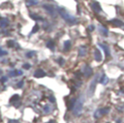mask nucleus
<instances>
[{
  "mask_svg": "<svg viewBox=\"0 0 124 123\" xmlns=\"http://www.w3.org/2000/svg\"><path fill=\"white\" fill-rule=\"evenodd\" d=\"M30 17L33 19V20H42L43 19L42 18H40V17H37L36 15H30Z\"/></svg>",
  "mask_w": 124,
  "mask_h": 123,
  "instance_id": "obj_20",
  "label": "nucleus"
},
{
  "mask_svg": "<svg viewBox=\"0 0 124 123\" xmlns=\"http://www.w3.org/2000/svg\"><path fill=\"white\" fill-rule=\"evenodd\" d=\"M97 79H98V76H96L94 78V80L91 83V85H90V91H93V90H94L95 85H96V83H97Z\"/></svg>",
  "mask_w": 124,
  "mask_h": 123,
  "instance_id": "obj_11",
  "label": "nucleus"
},
{
  "mask_svg": "<svg viewBox=\"0 0 124 123\" xmlns=\"http://www.w3.org/2000/svg\"><path fill=\"white\" fill-rule=\"evenodd\" d=\"M44 8L46 10H48L51 14H53V11H54V8H52V7H51V6H47V5H45L44 6Z\"/></svg>",
  "mask_w": 124,
  "mask_h": 123,
  "instance_id": "obj_18",
  "label": "nucleus"
},
{
  "mask_svg": "<svg viewBox=\"0 0 124 123\" xmlns=\"http://www.w3.org/2000/svg\"><path fill=\"white\" fill-rule=\"evenodd\" d=\"M49 99H51V102H54V101H55V99H54L53 97H51V98H49Z\"/></svg>",
  "mask_w": 124,
  "mask_h": 123,
  "instance_id": "obj_31",
  "label": "nucleus"
},
{
  "mask_svg": "<svg viewBox=\"0 0 124 123\" xmlns=\"http://www.w3.org/2000/svg\"><path fill=\"white\" fill-rule=\"evenodd\" d=\"M8 24H9V21L7 19H0V27L5 28L8 26Z\"/></svg>",
  "mask_w": 124,
  "mask_h": 123,
  "instance_id": "obj_8",
  "label": "nucleus"
},
{
  "mask_svg": "<svg viewBox=\"0 0 124 123\" xmlns=\"http://www.w3.org/2000/svg\"><path fill=\"white\" fill-rule=\"evenodd\" d=\"M23 68H24V69H29V68H30V65H29V64H24V65H23Z\"/></svg>",
  "mask_w": 124,
  "mask_h": 123,
  "instance_id": "obj_26",
  "label": "nucleus"
},
{
  "mask_svg": "<svg viewBox=\"0 0 124 123\" xmlns=\"http://www.w3.org/2000/svg\"><path fill=\"white\" fill-rule=\"evenodd\" d=\"M79 53H80V56H84L86 53V48H85V47H80V50H79Z\"/></svg>",
  "mask_w": 124,
  "mask_h": 123,
  "instance_id": "obj_13",
  "label": "nucleus"
},
{
  "mask_svg": "<svg viewBox=\"0 0 124 123\" xmlns=\"http://www.w3.org/2000/svg\"><path fill=\"white\" fill-rule=\"evenodd\" d=\"M111 23H112L114 26H117V27L121 26L122 24H123V22L120 21V20H111Z\"/></svg>",
  "mask_w": 124,
  "mask_h": 123,
  "instance_id": "obj_10",
  "label": "nucleus"
},
{
  "mask_svg": "<svg viewBox=\"0 0 124 123\" xmlns=\"http://www.w3.org/2000/svg\"><path fill=\"white\" fill-rule=\"evenodd\" d=\"M38 30H39V25H38V24H36V25H35L34 27H33L31 33H32V34H33V33H36V32H37Z\"/></svg>",
  "mask_w": 124,
  "mask_h": 123,
  "instance_id": "obj_21",
  "label": "nucleus"
},
{
  "mask_svg": "<svg viewBox=\"0 0 124 123\" xmlns=\"http://www.w3.org/2000/svg\"><path fill=\"white\" fill-rule=\"evenodd\" d=\"M34 53H35L34 52H28V53L26 54V56H27V57H32L33 55H34Z\"/></svg>",
  "mask_w": 124,
  "mask_h": 123,
  "instance_id": "obj_25",
  "label": "nucleus"
},
{
  "mask_svg": "<svg viewBox=\"0 0 124 123\" xmlns=\"http://www.w3.org/2000/svg\"><path fill=\"white\" fill-rule=\"evenodd\" d=\"M71 48V42L70 41H66L64 43V51H69Z\"/></svg>",
  "mask_w": 124,
  "mask_h": 123,
  "instance_id": "obj_14",
  "label": "nucleus"
},
{
  "mask_svg": "<svg viewBox=\"0 0 124 123\" xmlns=\"http://www.w3.org/2000/svg\"><path fill=\"white\" fill-rule=\"evenodd\" d=\"M45 76H46V73H45V71L42 70V69H38V70H36V72L34 73V77H35V78H38V79L43 78V77H45Z\"/></svg>",
  "mask_w": 124,
  "mask_h": 123,
  "instance_id": "obj_4",
  "label": "nucleus"
},
{
  "mask_svg": "<svg viewBox=\"0 0 124 123\" xmlns=\"http://www.w3.org/2000/svg\"><path fill=\"white\" fill-rule=\"evenodd\" d=\"M100 31H101V33H102L104 36H107V35H108V30H107L104 26H100Z\"/></svg>",
  "mask_w": 124,
  "mask_h": 123,
  "instance_id": "obj_16",
  "label": "nucleus"
},
{
  "mask_svg": "<svg viewBox=\"0 0 124 123\" xmlns=\"http://www.w3.org/2000/svg\"><path fill=\"white\" fill-rule=\"evenodd\" d=\"M91 8H92V10L95 11L96 13L101 12V6L98 2H92L91 3Z\"/></svg>",
  "mask_w": 124,
  "mask_h": 123,
  "instance_id": "obj_5",
  "label": "nucleus"
},
{
  "mask_svg": "<svg viewBox=\"0 0 124 123\" xmlns=\"http://www.w3.org/2000/svg\"><path fill=\"white\" fill-rule=\"evenodd\" d=\"M108 79H108V78H107V77H106V76L104 75V76H103V77L101 78V80H100V81H101V83L105 84V83H107V81H108Z\"/></svg>",
  "mask_w": 124,
  "mask_h": 123,
  "instance_id": "obj_19",
  "label": "nucleus"
},
{
  "mask_svg": "<svg viewBox=\"0 0 124 123\" xmlns=\"http://www.w3.org/2000/svg\"><path fill=\"white\" fill-rule=\"evenodd\" d=\"M7 45L9 46L10 48H12V47L15 45V42H14V41H8V42H7Z\"/></svg>",
  "mask_w": 124,
  "mask_h": 123,
  "instance_id": "obj_23",
  "label": "nucleus"
},
{
  "mask_svg": "<svg viewBox=\"0 0 124 123\" xmlns=\"http://www.w3.org/2000/svg\"><path fill=\"white\" fill-rule=\"evenodd\" d=\"M22 84H23V81H20V83H18V87H21V86H22Z\"/></svg>",
  "mask_w": 124,
  "mask_h": 123,
  "instance_id": "obj_29",
  "label": "nucleus"
},
{
  "mask_svg": "<svg viewBox=\"0 0 124 123\" xmlns=\"http://www.w3.org/2000/svg\"><path fill=\"white\" fill-rule=\"evenodd\" d=\"M84 76H85L86 78L90 77V76L92 75V69L90 68L89 66H85L84 69Z\"/></svg>",
  "mask_w": 124,
  "mask_h": 123,
  "instance_id": "obj_6",
  "label": "nucleus"
},
{
  "mask_svg": "<svg viewBox=\"0 0 124 123\" xmlns=\"http://www.w3.org/2000/svg\"><path fill=\"white\" fill-rule=\"evenodd\" d=\"M82 107H84V97H80L75 103V106H74V108H73L74 115H76V116L80 115L82 111Z\"/></svg>",
  "mask_w": 124,
  "mask_h": 123,
  "instance_id": "obj_1",
  "label": "nucleus"
},
{
  "mask_svg": "<svg viewBox=\"0 0 124 123\" xmlns=\"http://www.w3.org/2000/svg\"><path fill=\"white\" fill-rule=\"evenodd\" d=\"M8 123H20L18 120H9L8 121Z\"/></svg>",
  "mask_w": 124,
  "mask_h": 123,
  "instance_id": "obj_27",
  "label": "nucleus"
},
{
  "mask_svg": "<svg viewBox=\"0 0 124 123\" xmlns=\"http://www.w3.org/2000/svg\"><path fill=\"white\" fill-rule=\"evenodd\" d=\"M100 47L104 50L106 55H107V56H109V55H110V50H109V48L107 47V46H104V45H100Z\"/></svg>",
  "mask_w": 124,
  "mask_h": 123,
  "instance_id": "obj_15",
  "label": "nucleus"
},
{
  "mask_svg": "<svg viewBox=\"0 0 124 123\" xmlns=\"http://www.w3.org/2000/svg\"><path fill=\"white\" fill-rule=\"evenodd\" d=\"M94 58L96 61H101L102 60V54H101V52L99 50H95L94 52Z\"/></svg>",
  "mask_w": 124,
  "mask_h": 123,
  "instance_id": "obj_7",
  "label": "nucleus"
},
{
  "mask_svg": "<svg viewBox=\"0 0 124 123\" xmlns=\"http://www.w3.org/2000/svg\"><path fill=\"white\" fill-rule=\"evenodd\" d=\"M58 12H59V14H60V16L61 17L67 21L68 23H70V24H73V23H75L76 21H77V20L73 17V16H71V15H69L67 12H66L64 9H62V8H59L58 9Z\"/></svg>",
  "mask_w": 124,
  "mask_h": 123,
  "instance_id": "obj_2",
  "label": "nucleus"
},
{
  "mask_svg": "<svg viewBox=\"0 0 124 123\" xmlns=\"http://www.w3.org/2000/svg\"><path fill=\"white\" fill-rule=\"evenodd\" d=\"M93 29H94V26H92V25L89 26V30H93Z\"/></svg>",
  "mask_w": 124,
  "mask_h": 123,
  "instance_id": "obj_32",
  "label": "nucleus"
},
{
  "mask_svg": "<svg viewBox=\"0 0 124 123\" xmlns=\"http://www.w3.org/2000/svg\"><path fill=\"white\" fill-rule=\"evenodd\" d=\"M18 101H20V96H19L18 94L13 95V96L11 97V99H10V103H12V104H14V103H16V102H18Z\"/></svg>",
  "mask_w": 124,
  "mask_h": 123,
  "instance_id": "obj_9",
  "label": "nucleus"
},
{
  "mask_svg": "<svg viewBox=\"0 0 124 123\" xmlns=\"http://www.w3.org/2000/svg\"><path fill=\"white\" fill-rule=\"evenodd\" d=\"M1 73H2V71H1V70H0V74H1Z\"/></svg>",
  "mask_w": 124,
  "mask_h": 123,
  "instance_id": "obj_33",
  "label": "nucleus"
},
{
  "mask_svg": "<svg viewBox=\"0 0 124 123\" xmlns=\"http://www.w3.org/2000/svg\"><path fill=\"white\" fill-rule=\"evenodd\" d=\"M22 72L21 71H12L9 73V76H12V77H15V76H20L21 75Z\"/></svg>",
  "mask_w": 124,
  "mask_h": 123,
  "instance_id": "obj_12",
  "label": "nucleus"
},
{
  "mask_svg": "<svg viewBox=\"0 0 124 123\" xmlns=\"http://www.w3.org/2000/svg\"><path fill=\"white\" fill-rule=\"evenodd\" d=\"M7 54V52L6 51H3L1 48H0V56H2V55H6Z\"/></svg>",
  "mask_w": 124,
  "mask_h": 123,
  "instance_id": "obj_24",
  "label": "nucleus"
},
{
  "mask_svg": "<svg viewBox=\"0 0 124 123\" xmlns=\"http://www.w3.org/2000/svg\"><path fill=\"white\" fill-rule=\"evenodd\" d=\"M58 61H59V65H63V64H64V59L60 58V59H59Z\"/></svg>",
  "mask_w": 124,
  "mask_h": 123,
  "instance_id": "obj_28",
  "label": "nucleus"
},
{
  "mask_svg": "<svg viewBox=\"0 0 124 123\" xmlns=\"http://www.w3.org/2000/svg\"><path fill=\"white\" fill-rule=\"evenodd\" d=\"M34 4H37V1H35V0H28L27 5H34Z\"/></svg>",
  "mask_w": 124,
  "mask_h": 123,
  "instance_id": "obj_22",
  "label": "nucleus"
},
{
  "mask_svg": "<svg viewBox=\"0 0 124 123\" xmlns=\"http://www.w3.org/2000/svg\"><path fill=\"white\" fill-rule=\"evenodd\" d=\"M47 47L48 48H52H52H54V42H53V41H48V42L47 43Z\"/></svg>",
  "mask_w": 124,
  "mask_h": 123,
  "instance_id": "obj_17",
  "label": "nucleus"
},
{
  "mask_svg": "<svg viewBox=\"0 0 124 123\" xmlns=\"http://www.w3.org/2000/svg\"><path fill=\"white\" fill-rule=\"evenodd\" d=\"M45 111H47V112H48V111H49L48 107H45Z\"/></svg>",
  "mask_w": 124,
  "mask_h": 123,
  "instance_id": "obj_30",
  "label": "nucleus"
},
{
  "mask_svg": "<svg viewBox=\"0 0 124 123\" xmlns=\"http://www.w3.org/2000/svg\"><path fill=\"white\" fill-rule=\"evenodd\" d=\"M109 111H110V109H109V108L98 109V110H97V111H95V113H94V116H95L96 118H99V117H101V116L105 115V114L109 113Z\"/></svg>",
  "mask_w": 124,
  "mask_h": 123,
  "instance_id": "obj_3",
  "label": "nucleus"
}]
</instances>
